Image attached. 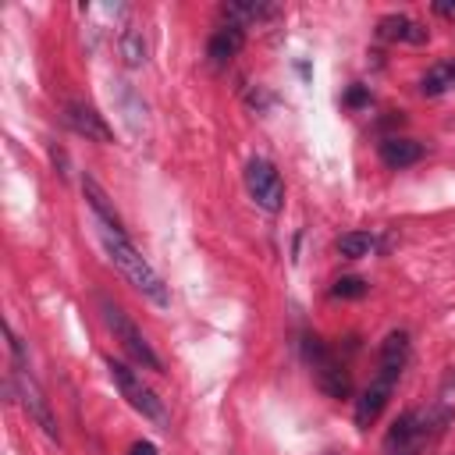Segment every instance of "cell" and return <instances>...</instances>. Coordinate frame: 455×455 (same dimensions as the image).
Returning a JSON list of instances; mask_svg holds the SVG:
<instances>
[{"label":"cell","mask_w":455,"mask_h":455,"mask_svg":"<svg viewBox=\"0 0 455 455\" xmlns=\"http://www.w3.org/2000/svg\"><path fill=\"white\" fill-rule=\"evenodd\" d=\"M96 224H100V220H96ZM100 238H103V249H107L110 263L124 274V281H128L135 291H142L153 306H171V291H167L164 277L149 267V259H146V256H139V249L128 242V235H124V231L100 224Z\"/></svg>","instance_id":"cell-1"},{"label":"cell","mask_w":455,"mask_h":455,"mask_svg":"<svg viewBox=\"0 0 455 455\" xmlns=\"http://www.w3.org/2000/svg\"><path fill=\"white\" fill-rule=\"evenodd\" d=\"M7 338H11V355H14V366H11L14 395H18L21 409L28 412V419H32V423L50 437V441H57V444H60V427H57V419H53V409H50V402H46L43 387L36 384V377H32V370H28L25 348H21V341H18L14 334H7Z\"/></svg>","instance_id":"cell-2"},{"label":"cell","mask_w":455,"mask_h":455,"mask_svg":"<svg viewBox=\"0 0 455 455\" xmlns=\"http://www.w3.org/2000/svg\"><path fill=\"white\" fill-rule=\"evenodd\" d=\"M444 419H448L444 412H419V409L402 412L384 437V455H423L430 437L441 434Z\"/></svg>","instance_id":"cell-3"},{"label":"cell","mask_w":455,"mask_h":455,"mask_svg":"<svg viewBox=\"0 0 455 455\" xmlns=\"http://www.w3.org/2000/svg\"><path fill=\"white\" fill-rule=\"evenodd\" d=\"M100 316H103V323L110 327L114 341H117V345H121L142 370H156V373L164 370V366H160V355L153 352V345L142 338V331L135 327V320H132L114 299H100Z\"/></svg>","instance_id":"cell-4"},{"label":"cell","mask_w":455,"mask_h":455,"mask_svg":"<svg viewBox=\"0 0 455 455\" xmlns=\"http://www.w3.org/2000/svg\"><path fill=\"white\" fill-rule=\"evenodd\" d=\"M302 355H306V363L313 366L316 384H320L331 398H345V395L352 391V380H348L345 363H341V359H338L316 334H306V338H302Z\"/></svg>","instance_id":"cell-5"},{"label":"cell","mask_w":455,"mask_h":455,"mask_svg":"<svg viewBox=\"0 0 455 455\" xmlns=\"http://www.w3.org/2000/svg\"><path fill=\"white\" fill-rule=\"evenodd\" d=\"M107 370H110V380L117 384V391H121V398L135 409V412H142L146 419H153V423H167V409H164V402L153 395V387H146L142 384V377L132 370V366H124L121 359H107Z\"/></svg>","instance_id":"cell-6"},{"label":"cell","mask_w":455,"mask_h":455,"mask_svg":"<svg viewBox=\"0 0 455 455\" xmlns=\"http://www.w3.org/2000/svg\"><path fill=\"white\" fill-rule=\"evenodd\" d=\"M245 188H249L252 203L259 210H267V213H277L284 206V181H281L277 167L270 160H263V156H252L245 164Z\"/></svg>","instance_id":"cell-7"},{"label":"cell","mask_w":455,"mask_h":455,"mask_svg":"<svg viewBox=\"0 0 455 455\" xmlns=\"http://www.w3.org/2000/svg\"><path fill=\"white\" fill-rule=\"evenodd\" d=\"M64 124H68L75 135L89 139V142H114V128L103 121V114H100L96 107H89V103H82V100L64 103Z\"/></svg>","instance_id":"cell-8"},{"label":"cell","mask_w":455,"mask_h":455,"mask_svg":"<svg viewBox=\"0 0 455 455\" xmlns=\"http://www.w3.org/2000/svg\"><path fill=\"white\" fill-rule=\"evenodd\" d=\"M395 384H398V377H391V373L377 370V377L370 380V387L355 398V427H363V430H366V427L384 412V405H387V398H391Z\"/></svg>","instance_id":"cell-9"},{"label":"cell","mask_w":455,"mask_h":455,"mask_svg":"<svg viewBox=\"0 0 455 455\" xmlns=\"http://www.w3.org/2000/svg\"><path fill=\"white\" fill-rule=\"evenodd\" d=\"M377 36L387 43H416V46L430 39V32L419 21H412L409 14H384L377 21Z\"/></svg>","instance_id":"cell-10"},{"label":"cell","mask_w":455,"mask_h":455,"mask_svg":"<svg viewBox=\"0 0 455 455\" xmlns=\"http://www.w3.org/2000/svg\"><path fill=\"white\" fill-rule=\"evenodd\" d=\"M245 46V28H238V25H220L213 36H210V43H206V57H210V64L213 68H224L231 57H238V50Z\"/></svg>","instance_id":"cell-11"},{"label":"cell","mask_w":455,"mask_h":455,"mask_svg":"<svg viewBox=\"0 0 455 455\" xmlns=\"http://www.w3.org/2000/svg\"><path fill=\"white\" fill-rule=\"evenodd\" d=\"M220 14H224V21H228V25L245 28V25L270 21V18L277 14V7H274V4H267V0H231V4H224V7H220Z\"/></svg>","instance_id":"cell-12"},{"label":"cell","mask_w":455,"mask_h":455,"mask_svg":"<svg viewBox=\"0 0 455 455\" xmlns=\"http://www.w3.org/2000/svg\"><path fill=\"white\" fill-rule=\"evenodd\" d=\"M380 160H384V167L402 171V167H412V164H419V160H423V146H419L416 139L391 135V139H384V142H380Z\"/></svg>","instance_id":"cell-13"},{"label":"cell","mask_w":455,"mask_h":455,"mask_svg":"<svg viewBox=\"0 0 455 455\" xmlns=\"http://www.w3.org/2000/svg\"><path fill=\"white\" fill-rule=\"evenodd\" d=\"M405 363H409V334L405 331H391L380 341V370L391 373V377H402Z\"/></svg>","instance_id":"cell-14"},{"label":"cell","mask_w":455,"mask_h":455,"mask_svg":"<svg viewBox=\"0 0 455 455\" xmlns=\"http://www.w3.org/2000/svg\"><path fill=\"white\" fill-rule=\"evenodd\" d=\"M82 188H85V199H89V206H92L96 220H100V224H107V228H117V231H124V228H121V217L114 213V206H110V199H107V192L100 188V181L85 174V178H82Z\"/></svg>","instance_id":"cell-15"},{"label":"cell","mask_w":455,"mask_h":455,"mask_svg":"<svg viewBox=\"0 0 455 455\" xmlns=\"http://www.w3.org/2000/svg\"><path fill=\"white\" fill-rule=\"evenodd\" d=\"M451 89H455V60L434 64V68L423 75V82H419V92H423V96H441V92H451Z\"/></svg>","instance_id":"cell-16"},{"label":"cell","mask_w":455,"mask_h":455,"mask_svg":"<svg viewBox=\"0 0 455 455\" xmlns=\"http://www.w3.org/2000/svg\"><path fill=\"white\" fill-rule=\"evenodd\" d=\"M334 249H338L345 259H363V256H370V252L377 249V238H373L370 231H345V235H338Z\"/></svg>","instance_id":"cell-17"},{"label":"cell","mask_w":455,"mask_h":455,"mask_svg":"<svg viewBox=\"0 0 455 455\" xmlns=\"http://www.w3.org/2000/svg\"><path fill=\"white\" fill-rule=\"evenodd\" d=\"M117 46H121L124 64H132V68L146 64V39H142V32H139V28H124V32H121V39H117Z\"/></svg>","instance_id":"cell-18"},{"label":"cell","mask_w":455,"mask_h":455,"mask_svg":"<svg viewBox=\"0 0 455 455\" xmlns=\"http://www.w3.org/2000/svg\"><path fill=\"white\" fill-rule=\"evenodd\" d=\"M366 288H370V284H366L363 277H338L334 288H331V295H334V299H363Z\"/></svg>","instance_id":"cell-19"},{"label":"cell","mask_w":455,"mask_h":455,"mask_svg":"<svg viewBox=\"0 0 455 455\" xmlns=\"http://www.w3.org/2000/svg\"><path fill=\"white\" fill-rule=\"evenodd\" d=\"M434 11L448 21H455V0H434Z\"/></svg>","instance_id":"cell-20"},{"label":"cell","mask_w":455,"mask_h":455,"mask_svg":"<svg viewBox=\"0 0 455 455\" xmlns=\"http://www.w3.org/2000/svg\"><path fill=\"white\" fill-rule=\"evenodd\" d=\"M366 100H370V92H366V89H359V85H355V89H348V96H345V103H348V107H359V103H366Z\"/></svg>","instance_id":"cell-21"},{"label":"cell","mask_w":455,"mask_h":455,"mask_svg":"<svg viewBox=\"0 0 455 455\" xmlns=\"http://www.w3.org/2000/svg\"><path fill=\"white\" fill-rule=\"evenodd\" d=\"M128 455H156V444L153 441H135Z\"/></svg>","instance_id":"cell-22"},{"label":"cell","mask_w":455,"mask_h":455,"mask_svg":"<svg viewBox=\"0 0 455 455\" xmlns=\"http://www.w3.org/2000/svg\"><path fill=\"white\" fill-rule=\"evenodd\" d=\"M448 387H455V373H451V377H448Z\"/></svg>","instance_id":"cell-23"}]
</instances>
